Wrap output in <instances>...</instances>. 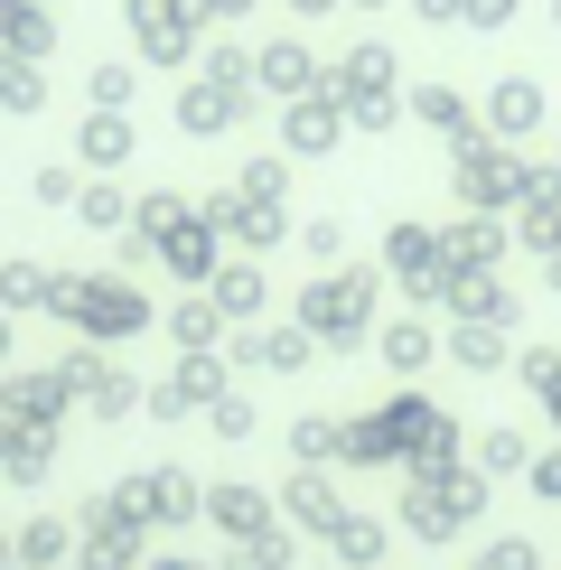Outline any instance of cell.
<instances>
[{
    "label": "cell",
    "instance_id": "obj_16",
    "mask_svg": "<svg viewBox=\"0 0 561 570\" xmlns=\"http://www.w3.org/2000/svg\"><path fill=\"white\" fill-rule=\"evenodd\" d=\"M403 122H421L431 140H459L478 112H468V94H459L450 76H421V85H403Z\"/></svg>",
    "mask_w": 561,
    "mask_h": 570
},
{
    "label": "cell",
    "instance_id": "obj_28",
    "mask_svg": "<svg viewBox=\"0 0 561 570\" xmlns=\"http://www.w3.org/2000/svg\"><path fill=\"white\" fill-rule=\"evenodd\" d=\"M346 131L356 140H384V131H403V85H374V94H346Z\"/></svg>",
    "mask_w": 561,
    "mask_h": 570
},
{
    "label": "cell",
    "instance_id": "obj_44",
    "mask_svg": "<svg viewBox=\"0 0 561 570\" xmlns=\"http://www.w3.org/2000/svg\"><path fill=\"white\" fill-rule=\"evenodd\" d=\"M533 487H543V495H561V449H552V459H533Z\"/></svg>",
    "mask_w": 561,
    "mask_h": 570
},
{
    "label": "cell",
    "instance_id": "obj_26",
    "mask_svg": "<svg viewBox=\"0 0 561 570\" xmlns=\"http://www.w3.org/2000/svg\"><path fill=\"white\" fill-rule=\"evenodd\" d=\"M440 346H450L468 374H496L505 365V327H486V318H450V327H440Z\"/></svg>",
    "mask_w": 561,
    "mask_h": 570
},
{
    "label": "cell",
    "instance_id": "obj_53",
    "mask_svg": "<svg viewBox=\"0 0 561 570\" xmlns=\"http://www.w3.org/2000/svg\"><path fill=\"white\" fill-rule=\"evenodd\" d=\"M169 570H187V561H169Z\"/></svg>",
    "mask_w": 561,
    "mask_h": 570
},
{
    "label": "cell",
    "instance_id": "obj_35",
    "mask_svg": "<svg viewBox=\"0 0 561 570\" xmlns=\"http://www.w3.org/2000/svg\"><path fill=\"white\" fill-rule=\"evenodd\" d=\"M450 449H459V421H450V412H421V431H412L421 478H431V468H450Z\"/></svg>",
    "mask_w": 561,
    "mask_h": 570
},
{
    "label": "cell",
    "instance_id": "obj_10",
    "mask_svg": "<svg viewBox=\"0 0 561 570\" xmlns=\"http://www.w3.org/2000/svg\"><path fill=\"white\" fill-rule=\"evenodd\" d=\"M440 308H450V318H486V327H524V299H514V281L505 272H459L450 263V291H440Z\"/></svg>",
    "mask_w": 561,
    "mask_h": 570
},
{
    "label": "cell",
    "instance_id": "obj_51",
    "mask_svg": "<svg viewBox=\"0 0 561 570\" xmlns=\"http://www.w3.org/2000/svg\"><path fill=\"white\" fill-rule=\"evenodd\" d=\"M552 244H561V216H552Z\"/></svg>",
    "mask_w": 561,
    "mask_h": 570
},
{
    "label": "cell",
    "instance_id": "obj_27",
    "mask_svg": "<svg viewBox=\"0 0 561 570\" xmlns=\"http://www.w3.org/2000/svg\"><path fill=\"white\" fill-rule=\"evenodd\" d=\"M47 291H57V272H47V263H29V253H10V263H0V308H10V318H38Z\"/></svg>",
    "mask_w": 561,
    "mask_h": 570
},
{
    "label": "cell",
    "instance_id": "obj_31",
    "mask_svg": "<svg viewBox=\"0 0 561 570\" xmlns=\"http://www.w3.org/2000/svg\"><path fill=\"white\" fill-rule=\"evenodd\" d=\"M140 104V76H131V57H104L85 76V112H131Z\"/></svg>",
    "mask_w": 561,
    "mask_h": 570
},
{
    "label": "cell",
    "instance_id": "obj_4",
    "mask_svg": "<svg viewBox=\"0 0 561 570\" xmlns=\"http://www.w3.org/2000/svg\"><path fill=\"white\" fill-rule=\"evenodd\" d=\"M122 29H131V57L150 66V76H178V66H197V47H206L197 0H122Z\"/></svg>",
    "mask_w": 561,
    "mask_h": 570
},
{
    "label": "cell",
    "instance_id": "obj_54",
    "mask_svg": "<svg viewBox=\"0 0 561 570\" xmlns=\"http://www.w3.org/2000/svg\"><path fill=\"white\" fill-rule=\"evenodd\" d=\"M47 10H57V0H47Z\"/></svg>",
    "mask_w": 561,
    "mask_h": 570
},
{
    "label": "cell",
    "instance_id": "obj_21",
    "mask_svg": "<svg viewBox=\"0 0 561 570\" xmlns=\"http://www.w3.org/2000/svg\"><path fill=\"white\" fill-rule=\"evenodd\" d=\"M187 216H197V197H178V187H140V197H131V225H122V234H140V244L159 253V244H169V234H178Z\"/></svg>",
    "mask_w": 561,
    "mask_h": 570
},
{
    "label": "cell",
    "instance_id": "obj_45",
    "mask_svg": "<svg viewBox=\"0 0 561 570\" xmlns=\"http://www.w3.org/2000/svg\"><path fill=\"white\" fill-rule=\"evenodd\" d=\"M10 346H19V318H10V308H0V365H10Z\"/></svg>",
    "mask_w": 561,
    "mask_h": 570
},
{
    "label": "cell",
    "instance_id": "obj_23",
    "mask_svg": "<svg viewBox=\"0 0 561 570\" xmlns=\"http://www.w3.org/2000/svg\"><path fill=\"white\" fill-rule=\"evenodd\" d=\"M159 318H169V337H178L187 355H216V346H225V308L206 299V291H187V299H169V308H159Z\"/></svg>",
    "mask_w": 561,
    "mask_h": 570
},
{
    "label": "cell",
    "instance_id": "obj_37",
    "mask_svg": "<svg viewBox=\"0 0 561 570\" xmlns=\"http://www.w3.org/2000/svg\"><path fill=\"white\" fill-rule=\"evenodd\" d=\"M514 374H524L533 393H552L561 384V346H524V355H514Z\"/></svg>",
    "mask_w": 561,
    "mask_h": 570
},
{
    "label": "cell",
    "instance_id": "obj_2",
    "mask_svg": "<svg viewBox=\"0 0 561 570\" xmlns=\"http://www.w3.org/2000/svg\"><path fill=\"white\" fill-rule=\"evenodd\" d=\"M514 178H524V150H505L496 131L468 122V131L450 140V197H459V216H505V206H514Z\"/></svg>",
    "mask_w": 561,
    "mask_h": 570
},
{
    "label": "cell",
    "instance_id": "obj_17",
    "mask_svg": "<svg viewBox=\"0 0 561 570\" xmlns=\"http://www.w3.org/2000/svg\"><path fill=\"white\" fill-rule=\"evenodd\" d=\"M505 244H514L505 216H459V225H440V253H450L459 272H505Z\"/></svg>",
    "mask_w": 561,
    "mask_h": 570
},
{
    "label": "cell",
    "instance_id": "obj_29",
    "mask_svg": "<svg viewBox=\"0 0 561 570\" xmlns=\"http://www.w3.org/2000/svg\"><path fill=\"white\" fill-rule=\"evenodd\" d=\"M76 225H85V234H122V225H131V187H122V178H85Z\"/></svg>",
    "mask_w": 561,
    "mask_h": 570
},
{
    "label": "cell",
    "instance_id": "obj_40",
    "mask_svg": "<svg viewBox=\"0 0 561 570\" xmlns=\"http://www.w3.org/2000/svg\"><path fill=\"white\" fill-rule=\"evenodd\" d=\"M206 412H216V431H225V440H244V431H253V402H244V393H216Z\"/></svg>",
    "mask_w": 561,
    "mask_h": 570
},
{
    "label": "cell",
    "instance_id": "obj_34",
    "mask_svg": "<svg viewBox=\"0 0 561 570\" xmlns=\"http://www.w3.org/2000/svg\"><path fill=\"white\" fill-rule=\"evenodd\" d=\"M309 355H318V337H309V327H299V318H280V327H263V365H280V374H299V365H309Z\"/></svg>",
    "mask_w": 561,
    "mask_h": 570
},
{
    "label": "cell",
    "instance_id": "obj_47",
    "mask_svg": "<svg viewBox=\"0 0 561 570\" xmlns=\"http://www.w3.org/2000/svg\"><path fill=\"white\" fill-rule=\"evenodd\" d=\"M543 291H561V244H552V253H543Z\"/></svg>",
    "mask_w": 561,
    "mask_h": 570
},
{
    "label": "cell",
    "instance_id": "obj_8",
    "mask_svg": "<svg viewBox=\"0 0 561 570\" xmlns=\"http://www.w3.org/2000/svg\"><path fill=\"white\" fill-rule=\"evenodd\" d=\"M327 85V57L309 38H263L253 47V94H272V104H299V94Z\"/></svg>",
    "mask_w": 561,
    "mask_h": 570
},
{
    "label": "cell",
    "instance_id": "obj_43",
    "mask_svg": "<svg viewBox=\"0 0 561 570\" xmlns=\"http://www.w3.org/2000/svg\"><path fill=\"white\" fill-rule=\"evenodd\" d=\"M486 570H533V552H524V542H496V552H486Z\"/></svg>",
    "mask_w": 561,
    "mask_h": 570
},
{
    "label": "cell",
    "instance_id": "obj_50",
    "mask_svg": "<svg viewBox=\"0 0 561 570\" xmlns=\"http://www.w3.org/2000/svg\"><path fill=\"white\" fill-rule=\"evenodd\" d=\"M552 29H561V0H552Z\"/></svg>",
    "mask_w": 561,
    "mask_h": 570
},
{
    "label": "cell",
    "instance_id": "obj_24",
    "mask_svg": "<svg viewBox=\"0 0 561 570\" xmlns=\"http://www.w3.org/2000/svg\"><path fill=\"white\" fill-rule=\"evenodd\" d=\"M505 216H514V225H552V216H561V159H524Z\"/></svg>",
    "mask_w": 561,
    "mask_h": 570
},
{
    "label": "cell",
    "instance_id": "obj_5",
    "mask_svg": "<svg viewBox=\"0 0 561 570\" xmlns=\"http://www.w3.org/2000/svg\"><path fill=\"white\" fill-rule=\"evenodd\" d=\"M374 263H384V281H393L412 308H440V291H450V253H440V225H421V216H393V225H384V244H374Z\"/></svg>",
    "mask_w": 561,
    "mask_h": 570
},
{
    "label": "cell",
    "instance_id": "obj_42",
    "mask_svg": "<svg viewBox=\"0 0 561 570\" xmlns=\"http://www.w3.org/2000/svg\"><path fill=\"white\" fill-rule=\"evenodd\" d=\"M403 10L421 19V29H459V10H468V0H403Z\"/></svg>",
    "mask_w": 561,
    "mask_h": 570
},
{
    "label": "cell",
    "instance_id": "obj_33",
    "mask_svg": "<svg viewBox=\"0 0 561 570\" xmlns=\"http://www.w3.org/2000/svg\"><path fill=\"white\" fill-rule=\"evenodd\" d=\"M29 197L47 206V216H76V197H85V169H76V159H38Z\"/></svg>",
    "mask_w": 561,
    "mask_h": 570
},
{
    "label": "cell",
    "instance_id": "obj_11",
    "mask_svg": "<svg viewBox=\"0 0 561 570\" xmlns=\"http://www.w3.org/2000/svg\"><path fill=\"white\" fill-rule=\"evenodd\" d=\"M346 140V112H337V94H299V104H280V159H327Z\"/></svg>",
    "mask_w": 561,
    "mask_h": 570
},
{
    "label": "cell",
    "instance_id": "obj_30",
    "mask_svg": "<svg viewBox=\"0 0 561 570\" xmlns=\"http://www.w3.org/2000/svg\"><path fill=\"white\" fill-rule=\"evenodd\" d=\"M234 187H244L253 206H291V159H280V150H244V169H234Z\"/></svg>",
    "mask_w": 561,
    "mask_h": 570
},
{
    "label": "cell",
    "instance_id": "obj_19",
    "mask_svg": "<svg viewBox=\"0 0 561 570\" xmlns=\"http://www.w3.org/2000/svg\"><path fill=\"white\" fill-rule=\"evenodd\" d=\"M57 38H66V19L47 10V0H0V47H10V57H47L57 66Z\"/></svg>",
    "mask_w": 561,
    "mask_h": 570
},
{
    "label": "cell",
    "instance_id": "obj_1",
    "mask_svg": "<svg viewBox=\"0 0 561 570\" xmlns=\"http://www.w3.org/2000/svg\"><path fill=\"white\" fill-rule=\"evenodd\" d=\"M384 291H393L384 263H337V272H318L309 291L291 299V318L309 327L318 346H337V355H346V346H365V337H374V308H384Z\"/></svg>",
    "mask_w": 561,
    "mask_h": 570
},
{
    "label": "cell",
    "instance_id": "obj_41",
    "mask_svg": "<svg viewBox=\"0 0 561 570\" xmlns=\"http://www.w3.org/2000/svg\"><path fill=\"white\" fill-rule=\"evenodd\" d=\"M253 10H263V0H197V19H206V29H244Z\"/></svg>",
    "mask_w": 561,
    "mask_h": 570
},
{
    "label": "cell",
    "instance_id": "obj_15",
    "mask_svg": "<svg viewBox=\"0 0 561 570\" xmlns=\"http://www.w3.org/2000/svg\"><path fill=\"white\" fill-rule=\"evenodd\" d=\"M374 85H403V47L393 38H356L337 66H327V94H337V104L346 94H374Z\"/></svg>",
    "mask_w": 561,
    "mask_h": 570
},
{
    "label": "cell",
    "instance_id": "obj_22",
    "mask_svg": "<svg viewBox=\"0 0 561 570\" xmlns=\"http://www.w3.org/2000/svg\"><path fill=\"white\" fill-rule=\"evenodd\" d=\"M374 346H384V365H393V374H421V365L440 355V327H431V308H412V318L374 327Z\"/></svg>",
    "mask_w": 561,
    "mask_h": 570
},
{
    "label": "cell",
    "instance_id": "obj_3",
    "mask_svg": "<svg viewBox=\"0 0 561 570\" xmlns=\"http://www.w3.org/2000/svg\"><path fill=\"white\" fill-rule=\"evenodd\" d=\"M150 318H159L150 291H140V281H122V272H85L76 299H66V327H76L85 346H131Z\"/></svg>",
    "mask_w": 561,
    "mask_h": 570
},
{
    "label": "cell",
    "instance_id": "obj_32",
    "mask_svg": "<svg viewBox=\"0 0 561 570\" xmlns=\"http://www.w3.org/2000/svg\"><path fill=\"white\" fill-rule=\"evenodd\" d=\"M197 76H206V85H225V94H253V47L206 38V47H197Z\"/></svg>",
    "mask_w": 561,
    "mask_h": 570
},
{
    "label": "cell",
    "instance_id": "obj_13",
    "mask_svg": "<svg viewBox=\"0 0 561 570\" xmlns=\"http://www.w3.org/2000/svg\"><path fill=\"white\" fill-rule=\"evenodd\" d=\"M216 263H225V234L206 225V216H187L169 244H159V272H169L178 291H206V281H216Z\"/></svg>",
    "mask_w": 561,
    "mask_h": 570
},
{
    "label": "cell",
    "instance_id": "obj_18",
    "mask_svg": "<svg viewBox=\"0 0 561 570\" xmlns=\"http://www.w3.org/2000/svg\"><path fill=\"white\" fill-rule=\"evenodd\" d=\"M66 402H76V393L57 384V365H47V374H10V384H0V421H10V431H47Z\"/></svg>",
    "mask_w": 561,
    "mask_h": 570
},
{
    "label": "cell",
    "instance_id": "obj_25",
    "mask_svg": "<svg viewBox=\"0 0 561 570\" xmlns=\"http://www.w3.org/2000/svg\"><path fill=\"white\" fill-rule=\"evenodd\" d=\"M291 244H299V263H318V272L356 263V234H346V216H299V225H291Z\"/></svg>",
    "mask_w": 561,
    "mask_h": 570
},
{
    "label": "cell",
    "instance_id": "obj_49",
    "mask_svg": "<svg viewBox=\"0 0 561 570\" xmlns=\"http://www.w3.org/2000/svg\"><path fill=\"white\" fill-rule=\"evenodd\" d=\"M543 402H552V421H561V384H552V393H543Z\"/></svg>",
    "mask_w": 561,
    "mask_h": 570
},
{
    "label": "cell",
    "instance_id": "obj_20",
    "mask_svg": "<svg viewBox=\"0 0 561 570\" xmlns=\"http://www.w3.org/2000/svg\"><path fill=\"white\" fill-rule=\"evenodd\" d=\"M47 94H57V66H47V57H10V47H0V112L29 122V112H47Z\"/></svg>",
    "mask_w": 561,
    "mask_h": 570
},
{
    "label": "cell",
    "instance_id": "obj_9",
    "mask_svg": "<svg viewBox=\"0 0 561 570\" xmlns=\"http://www.w3.org/2000/svg\"><path fill=\"white\" fill-rule=\"evenodd\" d=\"M253 104H263V94H225V85H206V76H178V131L187 140H216V131H244L253 122Z\"/></svg>",
    "mask_w": 561,
    "mask_h": 570
},
{
    "label": "cell",
    "instance_id": "obj_46",
    "mask_svg": "<svg viewBox=\"0 0 561 570\" xmlns=\"http://www.w3.org/2000/svg\"><path fill=\"white\" fill-rule=\"evenodd\" d=\"M291 10H299V19H327V10H346V0H291Z\"/></svg>",
    "mask_w": 561,
    "mask_h": 570
},
{
    "label": "cell",
    "instance_id": "obj_36",
    "mask_svg": "<svg viewBox=\"0 0 561 570\" xmlns=\"http://www.w3.org/2000/svg\"><path fill=\"white\" fill-rule=\"evenodd\" d=\"M514 10H524V0H468V10H459V29H478V38H505V29H514Z\"/></svg>",
    "mask_w": 561,
    "mask_h": 570
},
{
    "label": "cell",
    "instance_id": "obj_38",
    "mask_svg": "<svg viewBox=\"0 0 561 570\" xmlns=\"http://www.w3.org/2000/svg\"><path fill=\"white\" fill-rule=\"evenodd\" d=\"M216 514H225L234 533H253V524H263V495H244V487H225V495H216Z\"/></svg>",
    "mask_w": 561,
    "mask_h": 570
},
{
    "label": "cell",
    "instance_id": "obj_39",
    "mask_svg": "<svg viewBox=\"0 0 561 570\" xmlns=\"http://www.w3.org/2000/svg\"><path fill=\"white\" fill-rule=\"evenodd\" d=\"M291 449H299V459H337V421H299Z\"/></svg>",
    "mask_w": 561,
    "mask_h": 570
},
{
    "label": "cell",
    "instance_id": "obj_7",
    "mask_svg": "<svg viewBox=\"0 0 561 570\" xmlns=\"http://www.w3.org/2000/svg\"><path fill=\"white\" fill-rule=\"evenodd\" d=\"M543 122H552V104H543V76H496V85H486V104H478V131H496L505 150L543 140Z\"/></svg>",
    "mask_w": 561,
    "mask_h": 570
},
{
    "label": "cell",
    "instance_id": "obj_12",
    "mask_svg": "<svg viewBox=\"0 0 561 570\" xmlns=\"http://www.w3.org/2000/svg\"><path fill=\"white\" fill-rule=\"evenodd\" d=\"M140 150V112H85L76 122V169L85 178H122Z\"/></svg>",
    "mask_w": 561,
    "mask_h": 570
},
{
    "label": "cell",
    "instance_id": "obj_14",
    "mask_svg": "<svg viewBox=\"0 0 561 570\" xmlns=\"http://www.w3.org/2000/svg\"><path fill=\"white\" fill-rule=\"evenodd\" d=\"M206 299L225 308V327H253V318L272 308V281H263V263H253V253H225L216 281H206Z\"/></svg>",
    "mask_w": 561,
    "mask_h": 570
},
{
    "label": "cell",
    "instance_id": "obj_6",
    "mask_svg": "<svg viewBox=\"0 0 561 570\" xmlns=\"http://www.w3.org/2000/svg\"><path fill=\"white\" fill-rule=\"evenodd\" d=\"M197 216L225 234V253H253V263L291 244V206H253L244 187H206V197H197Z\"/></svg>",
    "mask_w": 561,
    "mask_h": 570
},
{
    "label": "cell",
    "instance_id": "obj_52",
    "mask_svg": "<svg viewBox=\"0 0 561 570\" xmlns=\"http://www.w3.org/2000/svg\"><path fill=\"white\" fill-rule=\"evenodd\" d=\"M552 159H561V140H552Z\"/></svg>",
    "mask_w": 561,
    "mask_h": 570
},
{
    "label": "cell",
    "instance_id": "obj_48",
    "mask_svg": "<svg viewBox=\"0 0 561 570\" xmlns=\"http://www.w3.org/2000/svg\"><path fill=\"white\" fill-rule=\"evenodd\" d=\"M346 10H393V0H346Z\"/></svg>",
    "mask_w": 561,
    "mask_h": 570
}]
</instances>
